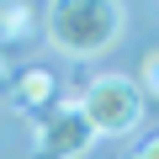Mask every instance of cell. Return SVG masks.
Masks as SVG:
<instances>
[{
  "instance_id": "cell-1",
  "label": "cell",
  "mask_w": 159,
  "mask_h": 159,
  "mask_svg": "<svg viewBox=\"0 0 159 159\" xmlns=\"http://www.w3.org/2000/svg\"><path fill=\"white\" fill-rule=\"evenodd\" d=\"M127 27V11L111 0H58L48 6V43L69 58H101L106 48H117Z\"/></svg>"
},
{
  "instance_id": "cell-2",
  "label": "cell",
  "mask_w": 159,
  "mask_h": 159,
  "mask_svg": "<svg viewBox=\"0 0 159 159\" xmlns=\"http://www.w3.org/2000/svg\"><path fill=\"white\" fill-rule=\"evenodd\" d=\"M80 111L96 127V138H122L143 122V90L127 74H96L80 96Z\"/></svg>"
},
{
  "instance_id": "cell-3",
  "label": "cell",
  "mask_w": 159,
  "mask_h": 159,
  "mask_svg": "<svg viewBox=\"0 0 159 159\" xmlns=\"http://www.w3.org/2000/svg\"><path fill=\"white\" fill-rule=\"evenodd\" d=\"M96 143V127L80 111V96L69 101H53L43 117H37V133H32V154L37 159H85Z\"/></svg>"
},
{
  "instance_id": "cell-4",
  "label": "cell",
  "mask_w": 159,
  "mask_h": 159,
  "mask_svg": "<svg viewBox=\"0 0 159 159\" xmlns=\"http://www.w3.org/2000/svg\"><path fill=\"white\" fill-rule=\"evenodd\" d=\"M58 96H53V74L48 69H27L21 80H16V106L21 111H48Z\"/></svg>"
},
{
  "instance_id": "cell-5",
  "label": "cell",
  "mask_w": 159,
  "mask_h": 159,
  "mask_svg": "<svg viewBox=\"0 0 159 159\" xmlns=\"http://www.w3.org/2000/svg\"><path fill=\"white\" fill-rule=\"evenodd\" d=\"M32 27V6H0V43H16Z\"/></svg>"
},
{
  "instance_id": "cell-6",
  "label": "cell",
  "mask_w": 159,
  "mask_h": 159,
  "mask_svg": "<svg viewBox=\"0 0 159 159\" xmlns=\"http://www.w3.org/2000/svg\"><path fill=\"white\" fill-rule=\"evenodd\" d=\"M138 74H143V80H138V90H143L148 101H159V48H148V53H143Z\"/></svg>"
},
{
  "instance_id": "cell-7",
  "label": "cell",
  "mask_w": 159,
  "mask_h": 159,
  "mask_svg": "<svg viewBox=\"0 0 159 159\" xmlns=\"http://www.w3.org/2000/svg\"><path fill=\"white\" fill-rule=\"evenodd\" d=\"M133 159H159V133H154V138H143V143H138V154H133Z\"/></svg>"
},
{
  "instance_id": "cell-8",
  "label": "cell",
  "mask_w": 159,
  "mask_h": 159,
  "mask_svg": "<svg viewBox=\"0 0 159 159\" xmlns=\"http://www.w3.org/2000/svg\"><path fill=\"white\" fill-rule=\"evenodd\" d=\"M6 74H11V64H6V53H0V80H6Z\"/></svg>"
}]
</instances>
